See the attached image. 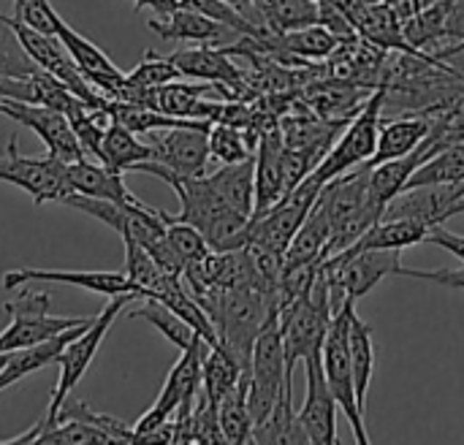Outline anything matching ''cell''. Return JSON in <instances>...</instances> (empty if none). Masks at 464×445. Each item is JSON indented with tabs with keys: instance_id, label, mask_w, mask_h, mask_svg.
<instances>
[{
	"instance_id": "cell-1",
	"label": "cell",
	"mask_w": 464,
	"mask_h": 445,
	"mask_svg": "<svg viewBox=\"0 0 464 445\" xmlns=\"http://www.w3.org/2000/svg\"><path fill=\"white\" fill-rule=\"evenodd\" d=\"M136 171L160 177L177 193L182 209H179V215H171V218L196 226L204 234V239L209 242L212 250H239V247L247 245V223H250V218L231 209L215 193L207 174L204 177H179V174H171L169 169H163L155 160L139 163Z\"/></svg>"
},
{
	"instance_id": "cell-2",
	"label": "cell",
	"mask_w": 464,
	"mask_h": 445,
	"mask_svg": "<svg viewBox=\"0 0 464 445\" xmlns=\"http://www.w3.org/2000/svg\"><path fill=\"white\" fill-rule=\"evenodd\" d=\"M370 169L367 163L334 177L318 193V204L324 207L332 223V239L326 247V258L351 247L370 226H375L383 212L375 207L370 196Z\"/></svg>"
},
{
	"instance_id": "cell-3",
	"label": "cell",
	"mask_w": 464,
	"mask_h": 445,
	"mask_svg": "<svg viewBox=\"0 0 464 445\" xmlns=\"http://www.w3.org/2000/svg\"><path fill=\"white\" fill-rule=\"evenodd\" d=\"M291 372L285 367V348L280 332V310H272L256 337L253 359H250V386L247 405L253 416V427L264 424L277 402L291 394Z\"/></svg>"
},
{
	"instance_id": "cell-4",
	"label": "cell",
	"mask_w": 464,
	"mask_h": 445,
	"mask_svg": "<svg viewBox=\"0 0 464 445\" xmlns=\"http://www.w3.org/2000/svg\"><path fill=\"white\" fill-rule=\"evenodd\" d=\"M139 296L136 294H120V296H111V302L63 348L57 364H60V378H57V386L52 392V400H49V408L44 413V421H41V432L49 430L57 419V411L60 405L73 394V389L79 386V381L84 378V372L90 370L101 343L106 340L109 329L114 326V321L128 310L130 302H136Z\"/></svg>"
},
{
	"instance_id": "cell-5",
	"label": "cell",
	"mask_w": 464,
	"mask_h": 445,
	"mask_svg": "<svg viewBox=\"0 0 464 445\" xmlns=\"http://www.w3.org/2000/svg\"><path fill=\"white\" fill-rule=\"evenodd\" d=\"M207 340L196 337L182 356L177 359V364L171 367L155 405L133 424V443H147V438L163 427L166 421H171L174 416L190 413L196 405V397L201 392V381H204V353H207Z\"/></svg>"
},
{
	"instance_id": "cell-6",
	"label": "cell",
	"mask_w": 464,
	"mask_h": 445,
	"mask_svg": "<svg viewBox=\"0 0 464 445\" xmlns=\"http://www.w3.org/2000/svg\"><path fill=\"white\" fill-rule=\"evenodd\" d=\"M16 299H8L3 305L8 315V326L0 332V353H16L24 348H33L44 340H52L68 329L90 324L95 315H73V318H57L49 315L52 296L33 291L27 285L16 288Z\"/></svg>"
},
{
	"instance_id": "cell-7",
	"label": "cell",
	"mask_w": 464,
	"mask_h": 445,
	"mask_svg": "<svg viewBox=\"0 0 464 445\" xmlns=\"http://www.w3.org/2000/svg\"><path fill=\"white\" fill-rule=\"evenodd\" d=\"M356 313V302H345L326 332L324 348H321V364H324V375L326 383L337 400V405L343 408V413L351 421V430L356 435V443L367 445L370 435L364 427V411L356 402V383H353V364H351V343H348V332H351V318Z\"/></svg>"
},
{
	"instance_id": "cell-8",
	"label": "cell",
	"mask_w": 464,
	"mask_h": 445,
	"mask_svg": "<svg viewBox=\"0 0 464 445\" xmlns=\"http://www.w3.org/2000/svg\"><path fill=\"white\" fill-rule=\"evenodd\" d=\"M383 98H386V84L378 82V87L372 90V95L367 98V103L359 109V114L340 133L337 144H332V150L324 155V160L310 171L313 179H318L321 185H326L334 177H340V174H345V171L367 163L375 155L381 117H383Z\"/></svg>"
},
{
	"instance_id": "cell-9",
	"label": "cell",
	"mask_w": 464,
	"mask_h": 445,
	"mask_svg": "<svg viewBox=\"0 0 464 445\" xmlns=\"http://www.w3.org/2000/svg\"><path fill=\"white\" fill-rule=\"evenodd\" d=\"M0 182H11L22 188L33 204H63V198L71 193L68 177H65V163L54 160L49 152L44 158H27L19 155L16 147V133L8 139L5 155H0Z\"/></svg>"
},
{
	"instance_id": "cell-10",
	"label": "cell",
	"mask_w": 464,
	"mask_h": 445,
	"mask_svg": "<svg viewBox=\"0 0 464 445\" xmlns=\"http://www.w3.org/2000/svg\"><path fill=\"white\" fill-rule=\"evenodd\" d=\"M209 128L212 122L201 125H177L150 131L147 144L152 147V160L179 177H204L212 160L209 155Z\"/></svg>"
},
{
	"instance_id": "cell-11",
	"label": "cell",
	"mask_w": 464,
	"mask_h": 445,
	"mask_svg": "<svg viewBox=\"0 0 464 445\" xmlns=\"http://www.w3.org/2000/svg\"><path fill=\"white\" fill-rule=\"evenodd\" d=\"M0 114L24 125L27 131H33L44 144L46 152L60 160V163H76L84 160V150L68 122V117L57 109L41 106V103H30V101H19V98H0Z\"/></svg>"
},
{
	"instance_id": "cell-12",
	"label": "cell",
	"mask_w": 464,
	"mask_h": 445,
	"mask_svg": "<svg viewBox=\"0 0 464 445\" xmlns=\"http://www.w3.org/2000/svg\"><path fill=\"white\" fill-rule=\"evenodd\" d=\"M169 57L179 68L182 76L215 84L223 98H242L245 101L250 92H256L250 87L247 71H242L231 60L226 46L223 49H212V46L201 44V46H190V49H177Z\"/></svg>"
},
{
	"instance_id": "cell-13",
	"label": "cell",
	"mask_w": 464,
	"mask_h": 445,
	"mask_svg": "<svg viewBox=\"0 0 464 445\" xmlns=\"http://www.w3.org/2000/svg\"><path fill=\"white\" fill-rule=\"evenodd\" d=\"M304 370H307V397H304L302 411L296 413L299 424L310 443L334 445L337 443V408L340 405L326 383L321 351L310 353L304 359Z\"/></svg>"
},
{
	"instance_id": "cell-14",
	"label": "cell",
	"mask_w": 464,
	"mask_h": 445,
	"mask_svg": "<svg viewBox=\"0 0 464 445\" xmlns=\"http://www.w3.org/2000/svg\"><path fill=\"white\" fill-rule=\"evenodd\" d=\"M30 283H65L82 291H92V294H106V296H120V294H136V285L128 280L125 272H106V269H35V266H22V269H11L3 275V288L5 291H16L19 285H30ZM141 299V296H139Z\"/></svg>"
},
{
	"instance_id": "cell-15",
	"label": "cell",
	"mask_w": 464,
	"mask_h": 445,
	"mask_svg": "<svg viewBox=\"0 0 464 445\" xmlns=\"http://www.w3.org/2000/svg\"><path fill=\"white\" fill-rule=\"evenodd\" d=\"M464 182L451 185H419L397 193L383 218H405V220H419L430 228L443 226L454 218V204L462 193Z\"/></svg>"
},
{
	"instance_id": "cell-16",
	"label": "cell",
	"mask_w": 464,
	"mask_h": 445,
	"mask_svg": "<svg viewBox=\"0 0 464 445\" xmlns=\"http://www.w3.org/2000/svg\"><path fill=\"white\" fill-rule=\"evenodd\" d=\"M375 87L343 79V76H326V79H313L302 87V101L307 111L324 117V120H353L359 109L367 103Z\"/></svg>"
},
{
	"instance_id": "cell-17",
	"label": "cell",
	"mask_w": 464,
	"mask_h": 445,
	"mask_svg": "<svg viewBox=\"0 0 464 445\" xmlns=\"http://www.w3.org/2000/svg\"><path fill=\"white\" fill-rule=\"evenodd\" d=\"M57 38L63 41V46L68 49V54L73 57V63L82 68V73L87 76V82L103 95V98H117L120 95V90L125 87V82H128V73L125 71H120L114 63H111V57L101 49V46H95L90 38H84L82 33H76L71 24H60V30H57Z\"/></svg>"
},
{
	"instance_id": "cell-18",
	"label": "cell",
	"mask_w": 464,
	"mask_h": 445,
	"mask_svg": "<svg viewBox=\"0 0 464 445\" xmlns=\"http://www.w3.org/2000/svg\"><path fill=\"white\" fill-rule=\"evenodd\" d=\"M440 111L443 109H424V111L405 114V117H381L378 147H375V155L367 160V166H378V163L411 155L432 133Z\"/></svg>"
},
{
	"instance_id": "cell-19",
	"label": "cell",
	"mask_w": 464,
	"mask_h": 445,
	"mask_svg": "<svg viewBox=\"0 0 464 445\" xmlns=\"http://www.w3.org/2000/svg\"><path fill=\"white\" fill-rule=\"evenodd\" d=\"M438 150H440V147H438L435 136L430 133L411 155L394 158V160H386V163L372 166V169H370V196H372L375 207H378L381 212H386L389 201H392L397 193L405 190V185H408V179L416 174V169H419L421 163H427Z\"/></svg>"
},
{
	"instance_id": "cell-20",
	"label": "cell",
	"mask_w": 464,
	"mask_h": 445,
	"mask_svg": "<svg viewBox=\"0 0 464 445\" xmlns=\"http://www.w3.org/2000/svg\"><path fill=\"white\" fill-rule=\"evenodd\" d=\"M147 27L163 41H193V44H218L228 33H234L223 22L196 8H174L169 14H155L152 19H147Z\"/></svg>"
},
{
	"instance_id": "cell-21",
	"label": "cell",
	"mask_w": 464,
	"mask_h": 445,
	"mask_svg": "<svg viewBox=\"0 0 464 445\" xmlns=\"http://www.w3.org/2000/svg\"><path fill=\"white\" fill-rule=\"evenodd\" d=\"M353 27L364 41H370V44H375L392 54L394 52H419L405 38V16L389 0H375L370 5H364L356 14Z\"/></svg>"
},
{
	"instance_id": "cell-22",
	"label": "cell",
	"mask_w": 464,
	"mask_h": 445,
	"mask_svg": "<svg viewBox=\"0 0 464 445\" xmlns=\"http://www.w3.org/2000/svg\"><path fill=\"white\" fill-rule=\"evenodd\" d=\"M65 177H68L71 193L92 196V198H103V201H114V204H139V198L122 182L120 171H111L103 163H92L90 158L68 163Z\"/></svg>"
},
{
	"instance_id": "cell-23",
	"label": "cell",
	"mask_w": 464,
	"mask_h": 445,
	"mask_svg": "<svg viewBox=\"0 0 464 445\" xmlns=\"http://www.w3.org/2000/svg\"><path fill=\"white\" fill-rule=\"evenodd\" d=\"M215 193L239 215L253 218L256 212V155L239 163H226L218 171L207 174Z\"/></svg>"
},
{
	"instance_id": "cell-24",
	"label": "cell",
	"mask_w": 464,
	"mask_h": 445,
	"mask_svg": "<svg viewBox=\"0 0 464 445\" xmlns=\"http://www.w3.org/2000/svg\"><path fill=\"white\" fill-rule=\"evenodd\" d=\"M430 226L419 220H405V218H381L375 226H370L351 247L345 250H405L413 245L427 242Z\"/></svg>"
},
{
	"instance_id": "cell-25",
	"label": "cell",
	"mask_w": 464,
	"mask_h": 445,
	"mask_svg": "<svg viewBox=\"0 0 464 445\" xmlns=\"http://www.w3.org/2000/svg\"><path fill=\"white\" fill-rule=\"evenodd\" d=\"M332 239V223L324 212V207L315 201V207L310 209L307 220L302 223V228L296 231V237L291 239L285 256H283V266H299V264H321L326 258V247Z\"/></svg>"
},
{
	"instance_id": "cell-26",
	"label": "cell",
	"mask_w": 464,
	"mask_h": 445,
	"mask_svg": "<svg viewBox=\"0 0 464 445\" xmlns=\"http://www.w3.org/2000/svg\"><path fill=\"white\" fill-rule=\"evenodd\" d=\"M139 133L128 131L120 122H109L106 133H103V166H109L111 171H136L139 163L152 160V147L141 139H136Z\"/></svg>"
},
{
	"instance_id": "cell-27",
	"label": "cell",
	"mask_w": 464,
	"mask_h": 445,
	"mask_svg": "<svg viewBox=\"0 0 464 445\" xmlns=\"http://www.w3.org/2000/svg\"><path fill=\"white\" fill-rule=\"evenodd\" d=\"M247 386H250V375L245 372L242 381L218 402V421H220L226 443H253V416L247 405Z\"/></svg>"
},
{
	"instance_id": "cell-28",
	"label": "cell",
	"mask_w": 464,
	"mask_h": 445,
	"mask_svg": "<svg viewBox=\"0 0 464 445\" xmlns=\"http://www.w3.org/2000/svg\"><path fill=\"white\" fill-rule=\"evenodd\" d=\"M269 33H288L318 22V0H253Z\"/></svg>"
},
{
	"instance_id": "cell-29",
	"label": "cell",
	"mask_w": 464,
	"mask_h": 445,
	"mask_svg": "<svg viewBox=\"0 0 464 445\" xmlns=\"http://www.w3.org/2000/svg\"><path fill=\"white\" fill-rule=\"evenodd\" d=\"M351 364H353V383H356V402L367 411V392L375 375V345H372V326H367L356 313L351 318Z\"/></svg>"
},
{
	"instance_id": "cell-30",
	"label": "cell",
	"mask_w": 464,
	"mask_h": 445,
	"mask_svg": "<svg viewBox=\"0 0 464 445\" xmlns=\"http://www.w3.org/2000/svg\"><path fill=\"white\" fill-rule=\"evenodd\" d=\"M245 370L239 367V362L220 345H207L204 353V381H201V392L204 397L218 408V402L242 381ZM250 375V372H247Z\"/></svg>"
},
{
	"instance_id": "cell-31",
	"label": "cell",
	"mask_w": 464,
	"mask_h": 445,
	"mask_svg": "<svg viewBox=\"0 0 464 445\" xmlns=\"http://www.w3.org/2000/svg\"><path fill=\"white\" fill-rule=\"evenodd\" d=\"M451 182H464V141H454L438 150L427 163L416 169L405 190L419 185H451Z\"/></svg>"
},
{
	"instance_id": "cell-32",
	"label": "cell",
	"mask_w": 464,
	"mask_h": 445,
	"mask_svg": "<svg viewBox=\"0 0 464 445\" xmlns=\"http://www.w3.org/2000/svg\"><path fill=\"white\" fill-rule=\"evenodd\" d=\"M212 92H220L215 84L209 82H198V84H188V82H169L163 87L155 90V109L163 111V114H171V117H188V120H196V106L204 95H212Z\"/></svg>"
},
{
	"instance_id": "cell-33",
	"label": "cell",
	"mask_w": 464,
	"mask_h": 445,
	"mask_svg": "<svg viewBox=\"0 0 464 445\" xmlns=\"http://www.w3.org/2000/svg\"><path fill=\"white\" fill-rule=\"evenodd\" d=\"M130 318H141V321H147L150 326H155L171 345H177L179 351H185L196 337H201L188 321H182L177 313H171L169 307H163L160 302H155V299H144V305L141 307H136L133 313H128Z\"/></svg>"
},
{
	"instance_id": "cell-34",
	"label": "cell",
	"mask_w": 464,
	"mask_h": 445,
	"mask_svg": "<svg viewBox=\"0 0 464 445\" xmlns=\"http://www.w3.org/2000/svg\"><path fill=\"white\" fill-rule=\"evenodd\" d=\"M253 443H310L299 424V416L294 413L291 394L277 402L264 424L253 427Z\"/></svg>"
},
{
	"instance_id": "cell-35",
	"label": "cell",
	"mask_w": 464,
	"mask_h": 445,
	"mask_svg": "<svg viewBox=\"0 0 464 445\" xmlns=\"http://www.w3.org/2000/svg\"><path fill=\"white\" fill-rule=\"evenodd\" d=\"M209 155H212V160L226 166V163H239V160L253 158L256 147L250 144V139L242 128L215 122L209 128Z\"/></svg>"
},
{
	"instance_id": "cell-36",
	"label": "cell",
	"mask_w": 464,
	"mask_h": 445,
	"mask_svg": "<svg viewBox=\"0 0 464 445\" xmlns=\"http://www.w3.org/2000/svg\"><path fill=\"white\" fill-rule=\"evenodd\" d=\"M38 445H87V443H114L111 435L101 427H95L92 421L84 419H65L57 421L54 427L44 430L38 435Z\"/></svg>"
},
{
	"instance_id": "cell-37",
	"label": "cell",
	"mask_w": 464,
	"mask_h": 445,
	"mask_svg": "<svg viewBox=\"0 0 464 445\" xmlns=\"http://www.w3.org/2000/svg\"><path fill=\"white\" fill-rule=\"evenodd\" d=\"M163 218H166V237H169V245H171V250L177 253V258L188 266V264H193V261H198V258H204L212 247H209V242L204 239V234L196 228V226H190V223H182V220H174L169 212H163Z\"/></svg>"
},
{
	"instance_id": "cell-38",
	"label": "cell",
	"mask_w": 464,
	"mask_h": 445,
	"mask_svg": "<svg viewBox=\"0 0 464 445\" xmlns=\"http://www.w3.org/2000/svg\"><path fill=\"white\" fill-rule=\"evenodd\" d=\"M38 71V65L27 57L24 46L19 44L16 33L0 14V76L11 79H27Z\"/></svg>"
},
{
	"instance_id": "cell-39",
	"label": "cell",
	"mask_w": 464,
	"mask_h": 445,
	"mask_svg": "<svg viewBox=\"0 0 464 445\" xmlns=\"http://www.w3.org/2000/svg\"><path fill=\"white\" fill-rule=\"evenodd\" d=\"M179 68L171 63V57H160L155 52H144L141 63L128 71V82L136 84V87H150V90H158L174 79H179Z\"/></svg>"
},
{
	"instance_id": "cell-40",
	"label": "cell",
	"mask_w": 464,
	"mask_h": 445,
	"mask_svg": "<svg viewBox=\"0 0 464 445\" xmlns=\"http://www.w3.org/2000/svg\"><path fill=\"white\" fill-rule=\"evenodd\" d=\"M14 16L30 24L33 30L49 33V35H57L63 24V16L52 8L49 0H14Z\"/></svg>"
},
{
	"instance_id": "cell-41",
	"label": "cell",
	"mask_w": 464,
	"mask_h": 445,
	"mask_svg": "<svg viewBox=\"0 0 464 445\" xmlns=\"http://www.w3.org/2000/svg\"><path fill=\"white\" fill-rule=\"evenodd\" d=\"M464 52V0H449V16H446V46L435 52L440 60H451Z\"/></svg>"
},
{
	"instance_id": "cell-42",
	"label": "cell",
	"mask_w": 464,
	"mask_h": 445,
	"mask_svg": "<svg viewBox=\"0 0 464 445\" xmlns=\"http://www.w3.org/2000/svg\"><path fill=\"white\" fill-rule=\"evenodd\" d=\"M400 277H411V280H424V283H438V285H449V288H459L464 291V269H432V272H421V269H397Z\"/></svg>"
},
{
	"instance_id": "cell-43",
	"label": "cell",
	"mask_w": 464,
	"mask_h": 445,
	"mask_svg": "<svg viewBox=\"0 0 464 445\" xmlns=\"http://www.w3.org/2000/svg\"><path fill=\"white\" fill-rule=\"evenodd\" d=\"M427 242H432V245L449 250L451 256H457L464 264V234H454V231H449V228H443V226H435V228L430 231Z\"/></svg>"
},
{
	"instance_id": "cell-44",
	"label": "cell",
	"mask_w": 464,
	"mask_h": 445,
	"mask_svg": "<svg viewBox=\"0 0 464 445\" xmlns=\"http://www.w3.org/2000/svg\"><path fill=\"white\" fill-rule=\"evenodd\" d=\"M133 5H136V11H141V8H152L155 14H169V11L179 8V5H182V0H133Z\"/></svg>"
},
{
	"instance_id": "cell-45",
	"label": "cell",
	"mask_w": 464,
	"mask_h": 445,
	"mask_svg": "<svg viewBox=\"0 0 464 445\" xmlns=\"http://www.w3.org/2000/svg\"><path fill=\"white\" fill-rule=\"evenodd\" d=\"M324 3H332L334 8H340L351 22L356 19V14L364 8V5H370V3H375V0H324Z\"/></svg>"
},
{
	"instance_id": "cell-46",
	"label": "cell",
	"mask_w": 464,
	"mask_h": 445,
	"mask_svg": "<svg viewBox=\"0 0 464 445\" xmlns=\"http://www.w3.org/2000/svg\"><path fill=\"white\" fill-rule=\"evenodd\" d=\"M226 3H231V5H237L242 14H247L250 8H253V0H226Z\"/></svg>"
},
{
	"instance_id": "cell-47",
	"label": "cell",
	"mask_w": 464,
	"mask_h": 445,
	"mask_svg": "<svg viewBox=\"0 0 464 445\" xmlns=\"http://www.w3.org/2000/svg\"><path fill=\"white\" fill-rule=\"evenodd\" d=\"M464 212V188L462 193H459V198H457V204H454V215H462Z\"/></svg>"
}]
</instances>
